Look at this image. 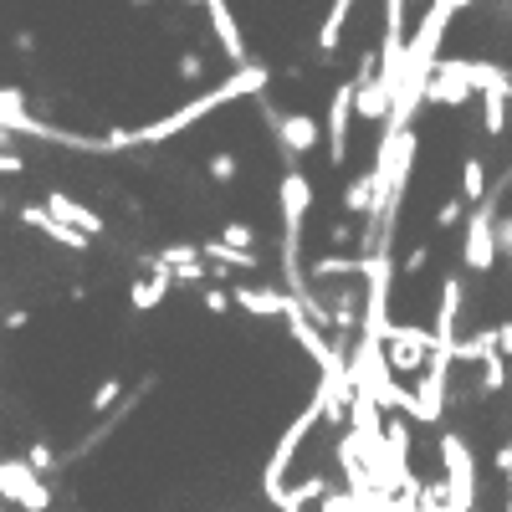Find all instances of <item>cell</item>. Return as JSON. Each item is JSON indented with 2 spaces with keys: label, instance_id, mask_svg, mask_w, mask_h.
Listing matches in <instances>:
<instances>
[{
  "label": "cell",
  "instance_id": "9c48e42d",
  "mask_svg": "<svg viewBox=\"0 0 512 512\" xmlns=\"http://www.w3.org/2000/svg\"><path fill=\"white\" fill-rule=\"evenodd\" d=\"M26 466H31V472H52V466H57V451H52L47 441H36V446L26 451Z\"/></svg>",
  "mask_w": 512,
  "mask_h": 512
},
{
  "label": "cell",
  "instance_id": "277c9868",
  "mask_svg": "<svg viewBox=\"0 0 512 512\" xmlns=\"http://www.w3.org/2000/svg\"><path fill=\"white\" fill-rule=\"evenodd\" d=\"M492 262H497V231H492V216L482 210V216H472V226H466V267L492 272Z\"/></svg>",
  "mask_w": 512,
  "mask_h": 512
},
{
  "label": "cell",
  "instance_id": "5b68a950",
  "mask_svg": "<svg viewBox=\"0 0 512 512\" xmlns=\"http://www.w3.org/2000/svg\"><path fill=\"white\" fill-rule=\"evenodd\" d=\"M231 303H241V308H246V313H256V318H262V313L272 318V313H287V308H292L282 292H256V287H241V292L231 297Z\"/></svg>",
  "mask_w": 512,
  "mask_h": 512
},
{
  "label": "cell",
  "instance_id": "6da1fadb",
  "mask_svg": "<svg viewBox=\"0 0 512 512\" xmlns=\"http://www.w3.org/2000/svg\"><path fill=\"white\" fill-rule=\"evenodd\" d=\"M441 466H446V512H477V461L461 436L441 441Z\"/></svg>",
  "mask_w": 512,
  "mask_h": 512
},
{
  "label": "cell",
  "instance_id": "7a4b0ae2",
  "mask_svg": "<svg viewBox=\"0 0 512 512\" xmlns=\"http://www.w3.org/2000/svg\"><path fill=\"white\" fill-rule=\"evenodd\" d=\"M0 497L26 507V512H47L52 507V492L41 482L26 461H0Z\"/></svg>",
  "mask_w": 512,
  "mask_h": 512
},
{
  "label": "cell",
  "instance_id": "7c38bea8",
  "mask_svg": "<svg viewBox=\"0 0 512 512\" xmlns=\"http://www.w3.org/2000/svg\"><path fill=\"white\" fill-rule=\"evenodd\" d=\"M175 72H180V77H200V72H205V62H200V52H185V57L175 62Z\"/></svg>",
  "mask_w": 512,
  "mask_h": 512
},
{
  "label": "cell",
  "instance_id": "52a82bcc",
  "mask_svg": "<svg viewBox=\"0 0 512 512\" xmlns=\"http://www.w3.org/2000/svg\"><path fill=\"white\" fill-rule=\"evenodd\" d=\"M169 287H175V282H169L164 272H154L149 282H139V287H134V292H128V297H134V308H159Z\"/></svg>",
  "mask_w": 512,
  "mask_h": 512
},
{
  "label": "cell",
  "instance_id": "8992f818",
  "mask_svg": "<svg viewBox=\"0 0 512 512\" xmlns=\"http://www.w3.org/2000/svg\"><path fill=\"white\" fill-rule=\"evenodd\" d=\"M482 190H487V164H482V159L472 154V159L461 164V195L477 205V200H482Z\"/></svg>",
  "mask_w": 512,
  "mask_h": 512
},
{
  "label": "cell",
  "instance_id": "30bf717a",
  "mask_svg": "<svg viewBox=\"0 0 512 512\" xmlns=\"http://www.w3.org/2000/svg\"><path fill=\"white\" fill-rule=\"evenodd\" d=\"M205 308H210V313H231V292H221V287H205Z\"/></svg>",
  "mask_w": 512,
  "mask_h": 512
},
{
  "label": "cell",
  "instance_id": "ba28073f",
  "mask_svg": "<svg viewBox=\"0 0 512 512\" xmlns=\"http://www.w3.org/2000/svg\"><path fill=\"white\" fill-rule=\"evenodd\" d=\"M236 175H241V159H236L231 149H226V154H210V180H226V185H231Z\"/></svg>",
  "mask_w": 512,
  "mask_h": 512
},
{
  "label": "cell",
  "instance_id": "4fadbf2b",
  "mask_svg": "<svg viewBox=\"0 0 512 512\" xmlns=\"http://www.w3.org/2000/svg\"><path fill=\"white\" fill-rule=\"evenodd\" d=\"M134 6H154V0H134Z\"/></svg>",
  "mask_w": 512,
  "mask_h": 512
},
{
  "label": "cell",
  "instance_id": "3957f363",
  "mask_svg": "<svg viewBox=\"0 0 512 512\" xmlns=\"http://www.w3.org/2000/svg\"><path fill=\"white\" fill-rule=\"evenodd\" d=\"M267 118H272V139H277L282 159H303L318 144V134H323L308 113H267Z\"/></svg>",
  "mask_w": 512,
  "mask_h": 512
},
{
  "label": "cell",
  "instance_id": "8fae6325",
  "mask_svg": "<svg viewBox=\"0 0 512 512\" xmlns=\"http://www.w3.org/2000/svg\"><path fill=\"white\" fill-rule=\"evenodd\" d=\"M118 390H123V384H118V379H108V384H98V390H93V410H103V405H113V400H118Z\"/></svg>",
  "mask_w": 512,
  "mask_h": 512
}]
</instances>
